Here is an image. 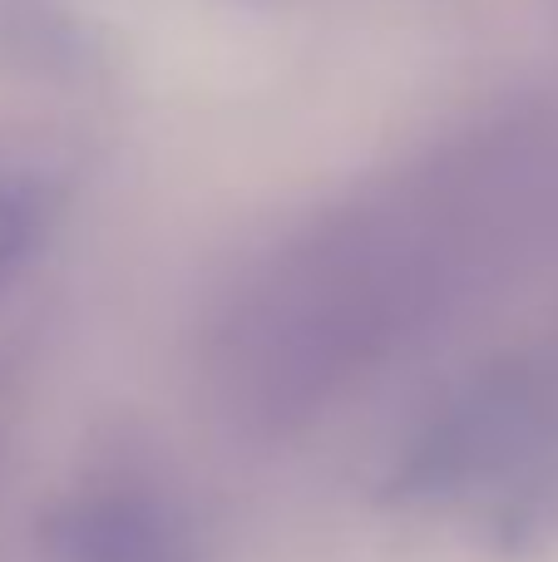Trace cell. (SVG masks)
<instances>
[{"instance_id": "cell-3", "label": "cell", "mask_w": 558, "mask_h": 562, "mask_svg": "<svg viewBox=\"0 0 558 562\" xmlns=\"http://www.w3.org/2000/svg\"><path fill=\"white\" fill-rule=\"evenodd\" d=\"M49 233V198L30 178H0V291L10 286Z\"/></svg>"}, {"instance_id": "cell-2", "label": "cell", "mask_w": 558, "mask_h": 562, "mask_svg": "<svg viewBox=\"0 0 558 562\" xmlns=\"http://www.w3.org/2000/svg\"><path fill=\"white\" fill-rule=\"evenodd\" d=\"M45 548L55 562H198V528L154 479L104 474L55 508Z\"/></svg>"}, {"instance_id": "cell-1", "label": "cell", "mask_w": 558, "mask_h": 562, "mask_svg": "<svg viewBox=\"0 0 558 562\" xmlns=\"http://www.w3.org/2000/svg\"><path fill=\"white\" fill-rule=\"evenodd\" d=\"M558 233V109H514L277 247L213 336L223 405L257 435L316 419L440 336Z\"/></svg>"}]
</instances>
